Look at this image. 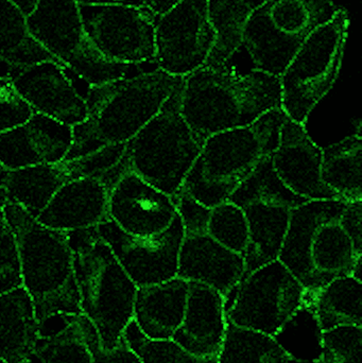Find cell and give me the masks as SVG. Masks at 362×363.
Segmentation results:
<instances>
[{
	"label": "cell",
	"mask_w": 362,
	"mask_h": 363,
	"mask_svg": "<svg viewBox=\"0 0 362 363\" xmlns=\"http://www.w3.org/2000/svg\"><path fill=\"white\" fill-rule=\"evenodd\" d=\"M79 317L57 313L38 324L34 354L40 363H93Z\"/></svg>",
	"instance_id": "f546056e"
},
{
	"label": "cell",
	"mask_w": 362,
	"mask_h": 363,
	"mask_svg": "<svg viewBox=\"0 0 362 363\" xmlns=\"http://www.w3.org/2000/svg\"><path fill=\"white\" fill-rule=\"evenodd\" d=\"M219 363H290L293 356L272 336L240 328L227 319Z\"/></svg>",
	"instance_id": "1f68e13d"
},
{
	"label": "cell",
	"mask_w": 362,
	"mask_h": 363,
	"mask_svg": "<svg viewBox=\"0 0 362 363\" xmlns=\"http://www.w3.org/2000/svg\"><path fill=\"white\" fill-rule=\"evenodd\" d=\"M230 202L244 206L249 203L265 201L286 205L290 208L307 202L289 190L278 178L272 166L271 155L261 160L230 196Z\"/></svg>",
	"instance_id": "836d02e7"
},
{
	"label": "cell",
	"mask_w": 362,
	"mask_h": 363,
	"mask_svg": "<svg viewBox=\"0 0 362 363\" xmlns=\"http://www.w3.org/2000/svg\"><path fill=\"white\" fill-rule=\"evenodd\" d=\"M2 209L16 238L23 287L38 324L57 313L82 315L66 233L46 228L14 203Z\"/></svg>",
	"instance_id": "3957f363"
},
{
	"label": "cell",
	"mask_w": 362,
	"mask_h": 363,
	"mask_svg": "<svg viewBox=\"0 0 362 363\" xmlns=\"http://www.w3.org/2000/svg\"><path fill=\"white\" fill-rule=\"evenodd\" d=\"M361 133L322 149V180L339 200H362Z\"/></svg>",
	"instance_id": "4dcf8cb0"
},
{
	"label": "cell",
	"mask_w": 362,
	"mask_h": 363,
	"mask_svg": "<svg viewBox=\"0 0 362 363\" xmlns=\"http://www.w3.org/2000/svg\"><path fill=\"white\" fill-rule=\"evenodd\" d=\"M44 61L57 60L32 38L23 12L10 0H0V78Z\"/></svg>",
	"instance_id": "83f0119b"
},
{
	"label": "cell",
	"mask_w": 362,
	"mask_h": 363,
	"mask_svg": "<svg viewBox=\"0 0 362 363\" xmlns=\"http://www.w3.org/2000/svg\"><path fill=\"white\" fill-rule=\"evenodd\" d=\"M38 321L25 288L0 294V359L25 363L35 351Z\"/></svg>",
	"instance_id": "cb8c5ba5"
},
{
	"label": "cell",
	"mask_w": 362,
	"mask_h": 363,
	"mask_svg": "<svg viewBox=\"0 0 362 363\" xmlns=\"http://www.w3.org/2000/svg\"><path fill=\"white\" fill-rule=\"evenodd\" d=\"M74 257L81 313L106 350L115 347L133 320L137 286L96 228L65 232Z\"/></svg>",
	"instance_id": "5b68a950"
},
{
	"label": "cell",
	"mask_w": 362,
	"mask_h": 363,
	"mask_svg": "<svg viewBox=\"0 0 362 363\" xmlns=\"http://www.w3.org/2000/svg\"><path fill=\"white\" fill-rule=\"evenodd\" d=\"M79 4H99V6H145L146 0H76Z\"/></svg>",
	"instance_id": "ee69618b"
},
{
	"label": "cell",
	"mask_w": 362,
	"mask_h": 363,
	"mask_svg": "<svg viewBox=\"0 0 362 363\" xmlns=\"http://www.w3.org/2000/svg\"><path fill=\"white\" fill-rule=\"evenodd\" d=\"M337 10L331 0H268L270 21L289 35L307 36Z\"/></svg>",
	"instance_id": "d6a6232c"
},
{
	"label": "cell",
	"mask_w": 362,
	"mask_h": 363,
	"mask_svg": "<svg viewBox=\"0 0 362 363\" xmlns=\"http://www.w3.org/2000/svg\"><path fill=\"white\" fill-rule=\"evenodd\" d=\"M267 0H208V14L216 34L212 52L204 66L227 65L242 47L249 18Z\"/></svg>",
	"instance_id": "f1b7e54d"
},
{
	"label": "cell",
	"mask_w": 362,
	"mask_h": 363,
	"mask_svg": "<svg viewBox=\"0 0 362 363\" xmlns=\"http://www.w3.org/2000/svg\"><path fill=\"white\" fill-rule=\"evenodd\" d=\"M130 349L142 363H219L217 358L193 355L174 340H153L147 338L132 320L123 334Z\"/></svg>",
	"instance_id": "d590c367"
},
{
	"label": "cell",
	"mask_w": 362,
	"mask_h": 363,
	"mask_svg": "<svg viewBox=\"0 0 362 363\" xmlns=\"http://www.w3.org/2000/svg\"><path fill=\"white\" fill-rule=\"evenodd\" d=\"M174 200L184 234L206 233L212 208L201 204L183 189L174 194Z\"/></svg>",
	"instance_id": "60d3db41"
},
{
	"label": "cell",
	"mask_w": 362,
	"mask_h": 363,
	"mask_svg": "<svg viewBox=\"0 0 362 363\" xmlns=\"http://www.w3.org/2000/svg\"><path fill=\"white\" fill-rule=\"evenodd\" d=\"M305 38L276 29L269 18L267 0L249 18L242 33V46L252 60L253 69L280 78Z\"/></svg>",
	"instance_id": "7402d4cb"
},
{
	"label": "cell",
	"mask_w": 362,
	"mask_h": 363,
	"mask_svg": "<svg viewBox=\"0 0 362 363\" xmlns=\"http://www.w3.org/2000/svg\"><path fill=\"white\" fill-rule=\"evenodd\" d=\"M284 119L282 108H274L252 125L210 136L181 189L210 208L229 200L238 184L276 150Z\"/></svg>",
	"instance_id": "8992f818"
},
{
	"label": "cell",
	"mask_w": 362,
	"mask_h": 363,
	"mask_svg": "<svg viewBox=\"0 0 362 363\" xmlns=\"http://www.w3.org/2000/svg\"><path fill=\"white\" fill-rule=\"evenodd\" d=\"M182 0H146L145 6L157 17L167 13Z\"/></svg>",
	"instance_id": "7bdbcfd3"
},
{
	"label": "cell",
	"mask_w": 362,
	"mask_h": 363,
	"mask_svg": "<svg viewBox=\"0 0 362 363\" xmlns=\"http://www.w3.org/2000/svg\"><path fill=\"white\" fill-rule=\"evenodd\" d=\"M32 38L89 86L136 76L142 65L108 61L85 33L76 0H40L27 16Z\"/></svg>",
	"instance_id": "ba28073f"
},
{
	"label": "cell",
	"mask_w": 362,
	"mask_h": 363,
	"mask_svg": "<svg viewBox=\"0 0 362 363\" xmlns=\"http://www.w3.org/2000/svg\"><path fill=\"white\" fill-rule=\"evenodd\" d=\"M225 303L213 288L189 283L184 318L171 340L199 357H218L227 328Z\"/></svg>",
	"instance_id": "ffe728a7"
},
{
	"label": "cell",
	"mask_w": 362,
	"mask_h": 363,
	"mask_svg": "<svg viewBox=\"0 0 362 363\" xmlns=\"http://www.w3.org/2000/svg\"><path fill=\"white\" fill-rule=\"evenodd\" d=\"M188 286V281L174 277L137 288L133 321L147 338L169 340L174 337L184 318Z\"/></svg>",
	"instance_id": "44dd1931"
},
{
	"label": "cell",
	"mask_w": 362,
	"mask_h": 363,
	"mask_svg": "<svg viewBox=\"0 0 362 363\" xmlns=\"http://www.w3.org/2000/svg\"><path fill=\"white\" fill-rule=\"evenodd\" d=\"M278 108L280 78L253 68L238 72L229 63L202 66L184 78L181 112L202 144L214 134L252 125Z\"/></svg>",
	"instance_id": "6da1fadb"
},
{
	"label": "cell",
	"mask_w": 362,
	"mask_h": 363,
	"mask_svg": "<svg viewBox=\"0 0 362 363\" xmlns=\"http://www.w3.org/2000/svg\"><path fill=\"white\" fill-rule=\"evenodd\" d=\"M339 220H332L319 226L312 239L310 259L320 289L340 277L352 275L361 279V253L342 230Z\"/></svg>",
	"instance_id": "4316f807"
},
{
	"label": "cell",
	"mask_w": 362,
	"mask_h": 363,
	"mask_svg": "<svg viewBox=\"0 0 362 363\" xmlns=\"http://www.w3.org/2000/svg\"><path fill=\"white\" fill-rule=\"evenodd\" d=\"M67 181L62 163L0 170V188L8 202L18 205L35 219Z\"/></svg>",
	"instance_id": "d4e9b609"
},
{
	"label": "cell",
	"mask_w": 362,
	"mask_h": 363,
	"mask_svg": "<svg viewBox=\"0 0 362 363\" xmlns=\"http://www.w3.org/2000/svg\"><path fill=\"white\" fill-rule=\"evenodd\" d=\"M338 222L355 250L362 254V200L346 203Z\"/></svg>",
	"instance_id": "b9f144b4"
},
{
	"label": "cell",
	"mask_w": 362,
	"mask_h": 363,
	"mask_svg": "<svg viewBox=\"0 0 362 363\" xmlns=\"http://www.w3.org/2000/svg\"><path fill=\"white\" fill-rule=\"evenodd\" d=\"M72 125L34 113L23 125L0 133V166L18 169L62 163L72 148Z\"/></svg>",
	"instance_id": "2e32d148"
},
{
	"label": "cell",
	"mask_w": 362,
	"mask_h": 363,
	"mask_svg": "<svg viewBox=\"0 0 362 363\" xmlns=\"http://www.w3.org/2000/svg\"><path fill=\"white\" fill-rule=\"evenodd\" d=\"M1 169H4V168H2L1 166H0V170H1Z\"/></svg>",
	"instance_id": "681fc988"
},
{
	"label": "cell",
	"mask_w": 362,
	"mask_h": 363,
	"mask_svg": "<svg viewBox=\"0 0 362 363\" xmlns=\"http://www.w3.org/2000/svg\"><path fill=\"white\" fill-rule=\"evenodd\" d=\"M244 274V256L230 251L208 233L184 234L176 277L208 286L227 300Z\"/></svg>",
	"instance_id": "e0dca14e"
},
{
	"label": "cell",
	"mask_w": 362,
	"mask_h": 363,
	"mask_svg": "<svg viewBox=\"0 0 362 363\" xmlns=\"http://www.w3.org/2000/svg\"><path fill=\"white\" fill-rule=\"evenodd\" d=\"M25 363H40V360H38V356L35 354L31 356L29 359L27 360Z\"/></svg>",
	"instance_id": "7dc6e473"
},
{
	"label": "cell",
	"mask_w": 362,
	"mask_h": 363,
	"mask_svg": "<svg viewBox=\"0 0 362 363\" xmlns=\"http://www.w3.org/2000/svg\"><path fill=\"white\" fill-rule=\"evenodd\" d=\"M34 113L10 79L0 78V133L23 125Z\"/></svg>",
	"instance_id": "f35d334b"
},
{
	"label": "cell",
	"mask_w": 362,
	"mask_h": 363,
	"mask_svg": "<svg viewBox=\"0 0 362 363\" xmlns=\"http://www.w3.org/2000/svg\"><path fill=\"white\" fill-rule=\"evenodd\" d=\"M304 306L321 333L339 326H361V281L352 275L334 279L318 291L305 294Z\"/></svg>",
	"instance_id": "484cf974"
},
{
	"label": "cell",
	"mask_w": 362,
	"mask_h": 363,
	"mask_svg": "<svg viewBox=\"0 0 362 363\" xmlns=\"http://www.w3.org/2000/svg\"><path fill=\"white\" fill-rule=\"evenodd\" d=\"M206 233L234 253L244 256L249 245V226L244 209L230 201L210 209Z\"/></svg>",
	"instance_id": "e575fe53"
},
{
	"label": "cell",
	"mask_w": 362,
	"mask_h": 363,
	"mask_svg": "<svg viewBox=\"0 0 362 363\" xmlns=\"http://www.w3.org/2000/svg\"><path fill=\"white\" fill-rule=\"evenodd\" d=\"M216 40L208 0H182L155 23V59L159 69L185 78L205 65Z\"/></svg>",
	"instance_id": "8fae6325"
},
{
	"label": "cell",
	"mask_w": 362,
	"mask_h": 363,
	"mask_svg": "<svg viewBox=\"0 0 362 363\" xmlns=\"http://www.w3.org/2000/svg\"><path fill=\"white\" fill-rule=\"evenodd\" d=\"M6 202H8V199H6V194H4V190L0 188V207L4 206Z\"/></svg>",
	"instance_id": "bcb514c9"
},
{
	"label": "cell",
	"mask_w": 362,
	"mask_h": 363,
	"mask_svg": "<svg viewBox=\"0 0 362 363\" xmlns=\"http://www.w3.org/2000/svg\"><path fill=\"white\" fill-rule=\"evenodd\" d=\"M361 326H339L321 333L322 352L314 363H361Z\"/></svg>",
	"instance_id": "8d00e7d4"
},
{
	"label": "cell",
	"mask_w": 362,
	"mask_h": 363,
	"mask_svg": "<svg viewBox=\"0 0 362 363\" xmlns=\"http://www.w3.org/2000/svg\"><path fill=\"white\" fill-rule=\"evenodd\" d=\"M108 186L96 178L72 179L64 183L36 220L59 232L96 228L108 217Z\"/></svg>",
	"instance_id": "d6986e66"
},
{
	"label": "cell",
	"mask_w": 362,
	"mask_h": 363,
	"mask_svg": "<svg viewBox=\"0 0 362 363\" xmlns=\"http://www.w3.org/2000/svg\"><path fill=\"white\" fill-rule=\"evenodd\" d=\"M0 363H6V362H4V360L0 359Z\"/></svg>",
	"instance_id": "c3c4849f"
},
{
	"label": "cell",
	"mask_w": 362,
	"mask_h": 363,
	"mask_svg": "<svg viewBox=\"0 0 362 363\" xmlns=\"http://www.w3.org/2000/svg\"><path fill=\"white\" fill-rule=\"evenodd\" d=\"M10 81L35 113L72 127L86 118L85 96L91 86L59 62L26 66L15 70Z\"/></svg>",
	"instance_id": "4fadbf2b"
},
{
	"label": "cell",
	"mask_w": 362,
	"mask_h": 363,
	"mask_svg": "<svg viewBox=\"0 0 362 363\" xmlns=\"http://www.w3.org/2000/svg\"><path fill=\"white\" fill-rule=\"evenodd\" d=\"M242 208L249 226V245L244 256V279L253 271L278 260L293 208L265 201L249 203Z\"/></svg>",
	"instance_id": "603a6c76"
},
{
	"label": "cell",
	"mask_w": 362,
	"mask_h": 363,
	"mask_svg": "<svg viewBox=\"0 0 362 363\" xmlns=\"http://www.w3.org/2000/svg\"><path fill=\"white\" fill-rule=\"evenodd\" d=\"M227 319L240 328L276 336L304 306L305 289L278 260L261 267L237 286Z\"/></svg>",
	"instance_id": "9c48e42d"
},
{
	"label": "cell",
	"mask_w": 362,
	"mask_h": 363,
	"mask_svg": "<svg viewBox=\"0 0 362 363\" xmlns=\"http://www.w3.org/2000/svg\"><path fill=\"white\" fill-rule=\"evenodd\" d=\"M96 230L137 288L157 285L176 277L179 253L184 237L178 213L171 225L155 236L127 234L112 220L102 222L96 226Z\"/></svg>",
	"instance_id": "7c38bea8"
},
{
	"label": "cell",
	"mask_w": 362,
	"mask_h": 363,
	"mask_svg": "<svg viewBox=\"0 0 362 363\" xmlns=\"http://www.w3.org/2000/svg\"><path fill=\"white\" fill-rule=\"evenodd\" d=\"M10 1L14 4L23 12V14L27 17L28 15L33 12L40 0H10Z\"/></svg>",
	"instance_id": "f6af8a7d"
},
{
	"label": "cell",
	"mask_w": 362,
	"mask_h": 363,
	"mask_svg": "<svg viewBox=\"0 0 362 363\" xmlns=\"http://www.w3.org/2000/svg\"><path fill=\"white\" fill-rule=\"evenodd\" d=\"M348 12L333 17L308 34L280 77L281 108L286 117L305 125L317 104L335 84L348 38Z\"/></svg>",
	"instance_id": "52a82bcc"
},
{
	"label": "cell",
	"mask_w": 362,
	"mask_h": 363,
	"mask_svg": "<svg viewBox=\"0 0 362 363\" xmlns=\"http://www.w3.org/2000/svg\"><path fill=\"white\" fill-rule=\"evenodd\" d=\"M183 83L184 79L159 114L125 143L118 163L99 179L108 189L128 172L171 196L182 188L203 146L181 112Z\"/></svg>",
	"instance_id": "277c9868"
},
{
	"label": "cell",
	"mask_w": 362,
	"mask_h": 363,
	"mask_svg": "<svg viewBox=\"0 0 362 363\" xmlns=\"http://www.w3.org/2000/svg\"><path fill=\"white\" fill-rule=\"evenodd\" d=\"M79 320L85 342L93 356V363H142L123 337L113 349L106 350L100 343L93 324L83 315H80Z\"/></svg>",
	"instance_id": "ab89813d"
},
{
	"label": "cell",
	"mask_w": 362,
	"mask_h": 363,
	"mask_svg": "<svg viewBox=\"0 0 362 363\" xmlns=\"http://www.w3.org/2000/svg\"><path fill=\"white\" fill-rule=\"evenodd\" d=\"M183 79L157 68L91 86L85 96L86 118L72 127V148L64 162L129 142L159 114Z\"/></svg>",
	"instance_id": "7a4b0ae2"
},
{
	"label": "cell",
	"mask_w": 362,
	"mask_h": 363,
	"mask_svg": "<svg viewBox=\"0 0 362 363\" xmlns=\"http://www.w3.org/2000/svg\"><path fill=\"white\" fill-rule=\"evenodd\" d=\"M18 247L14 233L0 207V294L21 287Z\"/></svg>",
	"instance_id": "74e56055"
},
{
	"label": "cell",
	"mask_w": 362,
	"mask_h": 363,
	"mask_svg": "<svg viewBox=\"0 0 362 363\" xmlns=\"http://www.w3.org/2000/svg\"><path fill=\"white\" fill-rule=\"evenodd\" d=\"M271 162L280 180L297 196L307 201L339 200L322 180V148L312 140L305 125L286 115Z\"/></svg>",
	"instance_id": "9a60e30c"
},
{
	"label": "cell",
	"mask_w": 362,
	"mask_h": 363,
	"mask_svg": "<svg viewBox=\"0 0 362 363\" xmlns=\"http://www.w3.org/2000/svg\"><path fill=\"white\" fill-rule=\"evenodd\" d=\"M346 205L342 200H312L291 209L278 260L303 286L306 294L320 289L310 259L315 233L325 222L339 220Z\"/></svg>",
	"instance_id": "ac0fdd59"
},
{
	"label": "cell",
	"mask_w": 362,
	"mask_h": 363,
	"mask_svg": "<svg viewBox=\"0 0 362 363\" xmlns=\"http://www.w3.org/2000/svg\"><path fill=\"white\" fill-rule=\"evenodd\" d=\"M108 217L127 234L155 236L176 219V203L174 196L128 172L111 187Z\"/></svg>",
	"instance_id": "5bb4252c"
},
{
	"label": "cell",
	"mask_w": 362,
	"mask_h": 363,
	"mask_svg": "<svg viewBox=\"0 0 362 363\" xmlns=\"http://www.w3.org/2000/svg\"><path fill=\"white\" fill-rule=\"evenodd\" d=\"M79 12L87 38L106 60L125 65L154 63L157 17L146 6L79 4Z\"/></svg>",
	"instance_id": "30bf717a"
}]
</instances>
